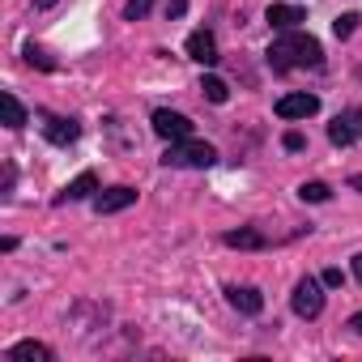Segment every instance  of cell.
<instances>
[{"mask_svg":"<svg viewBox=\"0 0 362 362\" xmlns=\"http://www.w3.org/2000/svg\"><path fill=\"white\" fill-rule=\"evenodd\" d=\"M281 145H286L290 153H298V149L307 145V136H303V132H286V136H281Z\"/></svg>","mask_w":362,"mask_h":362,"instance_id":"obj_21","label":"cell"},{"mask_svg":"<svg viewBox=\"0 0 362 362\" xmlns=\"http://www.w3.org/2000/svg\"><path fill=\"white\" fill-rule=\"evenodd\" d=\"M149 9H153V0H128V5H124V18H128V22H141Z\"/></svg>","mask_w":362,"mask_h":362,"instance_id":"obj_19","label":"cell"},{"mask_svg":"<svg viewBox=\"0 0 362 362\" xmlns=\"http://www.w3.org/2000/svg\"><path fill=\"white\" fill-rule=\"evenodd\" d=\"M324 64V52L311 35L303 30H281L273 43H269V69L273 73H294V69H320Z\"/></svg>","mask_w":362,"mask_h":362,"instance_id":"obj_1","label":"cell"},{"mask_svg":"<svg viewBox=\"0 0 362 362\" xmlns=\"http://www.w3.org/2000/svg\"><path fill=\"white\" fill-rule=\"evenodd\" d=\"M56 5V0H35V9H52Z\"/></svg>","mask_w":362,"mask_h":362,"instance_id":"obj_26","label":"cell"},{"mask_svg":"<svg viewBox=\"0 0 362 362\" xmlns=\"http://www.w3.org/2000/svg\"><path fill=\"white\" fill-rule=\"evenodd\" d=\"M226 303L243 315H260L264 311V294L256 286H226Z\"/></svg>","mask_w":362,"mask_h":362,"instance_id":"obj_7","label":"cell"},{"mask_svg":"<svg viewBox=\"0 0 362 362\" xmlns=\"http://www.w3.org/2000/svg\"><path fill=\"white\" fill-rule=\"evenodd\" d=\"M128 205H136V188H124V184L94 197V209H98V214H119V209H128Z\"/></svg>","mask_w":362,"mask_h":362,"instance_id":"obj_8","label":"cell"},{"mask_svg":"<svg viewBox=\"0 0 362 362\" xmlns=\"http://www.w3.org/2000/svg\"><path fill=\"white\" fill-rule=\"evenodd\" d=\"M315 111H320V98L315 94H286V98H277V115L281 119H307Z\"/></svg>","mask_w":362,"mask_h":362,"instance_id":"obj_6","label":"cell"},{"mask_svg":"<svg viewBox=\"0 0 362 362\" xmlns=\"http://www.w3.org/2000/svg\"><path fill=\"white\" fill-rule=\"evenodd\" d=\"M349 184H354V192H362V175H354V179H349Z\"/></svg>","mask_w":362,"mask_h":362,"instance_id":"obj_27","label":"cell"},{"mask_svg":"<svg viewBox=\"0 0 362 362\" xmlns=\"http://www.w3.org/2000/svg\"><path fill=\"white\" fill-rule=\"evenodd\" d=\"M298 197H303V201H311V205H324V201L332 197V188H328V184H320V179H311V184H303V188H298Z\"/></svg>","mask_w":362,"mask_h":362,"instance_id":"obj_16","label":"cell"},{"mask_svg":"<svg viewBox=\"0 0 362 362\" xmlns=\"http://www.w3.org/2000/svg\"><path fill=\"white\" fill-rule=\"evenodd\" d=\"M43 132H47L52 145H73L81 136V124L77 119H64V115H47V128Z\"/></svg>","mask_w":362,"mask_h":362,"instance_id":"obj_11","label":"cell"},{"mask_svg":"<svg viewBox=\"0 0 362 362\" xmlns=\"http://www.w3.org/2000/svg\"><path fill=\"white\" fill-rule=\"evenodd\" d=\"M9 362H52V349L43 341H18L9 349Z\"/></svg>","mask_w":362,"mask_h":362,"instance_id":"obj_13","label":"cell"},{"mask_svg":"<svg viewBox=\"0 0 362 362\" xmlns=\"http://www.w3.org/2000/svg\"><path fill=\"white\" fill-rule=\"evenodd\" d=\"M0 111H5V128H22L26 124V107L5 90V94H0Z\"/></svg>","mask_w":362,"mask_h":362,"instance_id":"obj_15","label":"cell"},{"mask_svg":"<svg viewBox=\"0 0 362 362\" xmlns=\"http://www.w3.org/2000/svg\"><path fill=\"white\" fill-rule=\"evenodd\" d=\"M349 328H354V332L362 337V311H358V315H349Z\"/></svg>","mask_w":362,"mask_h":362,"instance_id":"obj_24","label":"cell"},{"mask_svg":"<svg viewBox=\"0 0 362 362\" xmlns=\"http://www.w3.org/2000/svg\"><path fill=\"white\" fill-rule=\"evenodd\" d=\"M358 22H362L358 13H341V18L332 22V35H337V39H349V35L358 30Z\"/></svg>","mask_w":362,"mask_h":362,"instance_id":"obj_18","label":"cell"},{"mask_svg":"<svg viewBox=\"0 0 362 362\" xmlns=\"http://www.w3.org/2000/svg\"><path fill=\"white\" fill-rule=\"evenodd\" d=\"M218 162V149L209 141H170L162 153V166H192V170H209Z\"/></svg>","mask_w":362,"mask_h":362,"instance_id":"obj_2","label":"cell"},{"mask_svg":"<svg viewBox=\"0 0 362 362\" xmlns=\"http://www.w3.org/2000/svg\"><path fill=\"white\" fill-rule=\"evenodd\" d=\"M153 132L162 141H188L192 136V119L179 111H153Z\"/></svg>","mask_w":362,"mask_h":362,"instance_id":"obj_4","label":"cell"},{"mask_svg":"<svg viewBox=\"0 0 362 362\" xmlns=\"http://www.w3.org/2000/svg\"><path fill=\"white\" fill-rule=\"evenodd\" d=\"M320 281H324V286H345V273H341V269H324Z\"/></svg>","mask_w":362,"mask_h":362,"instance_id":"obj_22","label":"cell"},{"mask_svg":"<svg viewBox=\"0 0 362 362\" xmlns=\"http://www.w3.org/2000/svg\"><path fill=\"white\" fill-rule=\"evenodd\" d=\"M354 277H358V281H362V252H358V256H354Z\"/></svg>","mask_w":362,"mask_h":362,"instance_id":"obj_25","label":"cell"},{"mask_svg":"<svg viewBox=\"0 0 362 362\" xmlns=\"http://www.w3.org/2000/svg\"><path fill=\"white\" fill-rule=\"evenodd\" d=\"M26 60H30V64H35V69H47V73H52V69H56V60H52V56H47V52H39V47H26Z\"/></svg>","mask_w":362,"mask_h":362,"instance_id":"obj_20","label":"cell"},{"mask_svg":"<svg viewBox=\"0 0 362 362\" xmlns=\"http://www.w3.org/2000/svg\"><path fill=\"white\" fill-rule=\"evenodd\" d=\"M298 22H307V13L298 5H269V26L273 30H298Z\"/></svg>","mask_w":362,"mask_h":362,"instance_id":"obj_12","label":"cell"},{"mask_svg":"<svg viewBox=\"0 0 362 362\" xmlns=\"http://www.w3.org/2000/svg\"><path fill=\"white\" fill-rule=\"evenodd\" d=\"M188 56H192L197 64H218V39H214L209 30H192V35H188Z\"/></svg>","mask_w":362,"mask_h":362,"instance_id":"obj_9","label":"cell"},{"mask_svg":"<svg viewBox=\"0 0 362 362\" xmlns=\"http://www.w3.org/2000/svg\"><path fill=\"white\" fill-rule=\"evenodd\" d=\"M98 192V179H94V170H81L73 184L56 197V205H73V201H86V197H94Z\"/></svg>","mask_w":362,"mask_h":362,"instance_id":"obj_10","label":"cell"},{"mask_svg":"<svg viewBox=\"0 0 362 362\" xmlns=\"http://www.w3.org/2000/svg\"><path fill=\"white\" fill-rule=\"evenodd\" d=\"M188 13V0H170L166 5V18H184Z\"/></svg>","mask_w":362,"mask_h":362,"instance_id":"obj_23","label":"cell"},{"mask_svg":"<svg viewBox=\"0 0 362 362\" xmlns=\"http://www.w3.org/2000/svg\"><path fill=\"white\" fill-rule=\"evenodd\" d=\"M324 281H315V277H303L298 286H294V294H290V307H294V315H303V320H315L320 311H324V290H320Z\"/></svg>","mask_w":362,"mask_h":362,"instance_id":"obj_3","label":"cell"},{"mask_svg":"<svg viewBox=\"0 0 362 362\" xmlns=\"http://www.w3.org/2000/svg\"><path fill=\"white\" fill-rule=\"evenodd\" d=\"M358 136H362V111H341V115L328 124V141H332V145H341V149H345V145H354Z\"/></svg>","mask_w":362,"mask_h":362,"instance_id":"obj_5","label":"cell"},{"mask_svg":"<svg viewBox=\"0 0 362 362\" xmlns=\"http://www.w3.org/2000/svg\"><path fill=\"white\" fill-rule=\"evenodd\" d=\"M201 94H205L209 103H226V98H230V90H226L222 77H205V81H201Z\"/></svg>","mask_w":362,"mask_h":362,"instance_id":"obj_17","label":"cell"},{"mask_svg":"<svg viewBox=\"0 0 362 362\" xmlns=\"http://www.w3.org/2000/svg\"><path fill=\"white\" fill-rule=\"evenodd\" d=\"M222 243H226V247H243V252H260V247H264L269 239H264L260 230H252V226H243V230H230V235H226Z\"/></svg>","mask_w":362,"mask_h":362,"instance_id":"obj_14","label":"cell"}]
</instances>
